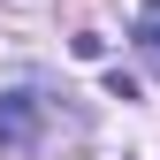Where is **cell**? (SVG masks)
Here are the masks:
<instances>
[{
	"label": "cell",
	"instance_id": "6da1fadb",
	"mask_svg": "<svg viewBox=\"0 0 160 160\" xmlns=\"http://www.w3.org/2000/svg\"><path fill=\"white\" fill-rule=\"evenodd\" d=\"M38 122H46V99L38 92H0V152H31Z\"/></svg>",
	"mask_w": 160,
	"mask_h": 160
},
{
	"label": "cell",
	"instance_id": "7a4b0ae2",
	"mask_svg": "<svg viewBox=\"0 0 160 160\" xmlns=\"http://www.w3.org/2000/svg\"><path fill=\"white\" fill-rule=\"evenodd\" d=\"M130 38H137V53H145V69L160 76V0H145V8H137V23H130Z\"/></svg>",
	"mask_w": 160,
	"mask_h": 160
}]
</instances>
